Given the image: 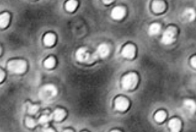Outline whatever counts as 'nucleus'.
Segmentation results:
<instances>
[{
  "label": "nucleus",
  "mask_w": 196,
  "mask_h": 132,
  "mask_svg": "<svg viewBox=\"0 0 196 132\" xmlns=\"http://www.w3.org/2000/svg\"><path fill=\"white\" fill-rule=\"evenodd\" d=\"M176 34V28L174 27H169L165 30L162 37V42L165 44H171L174 41Z\"/></svg>",
  "instance_id": "4"
},
{
  "label": "nucleus",
  "mask_w": 196,
  "mask_h": 132,
  "mask_svg": "<svg viewBox=\"0 0 196 132\" xmlns=\"http://www.w3.org/2000/svg\"><path fill=\"white\" fill-rule=\"evenodd\" d=\"M191 64H192L193 67H195V56H194L191 60Z\"/></svg>",
  "instance_id": "26"
},
{
  "label": "nucleus",
  "mask_w": 196,
  "mask_h": 132,
  "mask_svg": "<svg viewBox=\"0 0 196 132\" xmlns=\"http://www.w3.org/2000/svg\"><path fill=\"white\" fill-rule=\"evenodd\" d=\"M43 132H55V131L53 129H52V128H45V129H43Z\"/></svg>",
  "instance_id": "25"
},
{
  "label": "nucleus",
  "mask_w": 196,
  "mask_h": 132,
  "mask_svg": "<svg viewBox=\"0 0 196 132\" xmlns=\"http://www.w3.org/2000/svg\"><path fill=\"white\" fill-rule=\"evenodd\" d=\"M55 37L52 33H48L44 37V43L47 46L52 45L55 43Z\"/></svg>",
  "instance_id": "15"
},
{
  "label": "nucleus",
  "mask_w": 196,
  "mask_h": 132,
  "mask_svg": "<svg viewBox=\"0 0 196 132\" xmlns=\"http://www.w3.org/2000/svg\"><path fill=\"white\" fill-rule=\"evenodd\" d=\"M76 59L81 62H90V61L93 60V58L90 56V53L87 52V49L84 47L79 49L78 51L76 52Z\"/></svg>",
  "instance_id": "5"
},
{
  "label": "nucleus",
  "mask_w": 196,
  "mask_h": 132,
  "mask_svg": "<svg viewBox=\"0 0 196 132\" xmlns=\"http://www.w3.org/2000/svg\"><path fill=\"white\" fill-rule=\"evenodd\" d=\"M103 1L105 3H110V2H111V1Z\"/></svg>",
  "instance_id": "27"
},
{
  "label": "nucleus",
  "mask_w": 196,
  "mask_h": 132,
  "mask_svg": "<svg viewBox=\"0 0 196 132\" xmlns=\"http://www.w3.org/2000/svg\"><path fill=\"white\" fill-rule=\"evenodd\" d=\"M160 28L161 27H160V25L158 23H154L150 26L148 33H149L150 35H156L160 32Z\"/></svg>",
  "instance_id": "16"
},
{
  "label": "nucleus",
  "mask_w": 196,
  "mask_h": 132,
  "mask_svg": "<svg viewBox=\"0 0 196 132\" xmlns=\"http://www.w3.org/2000/svg\"><path fill=\"white\" fill-rule=\"evenodd\" d=\"M134 54H135V47L132 44H128L123 48L122 55L124 57L131 59V58L134 57Z\"/></svg>",
  "instance_id": "9"
},
{
  "label": "nucleus",
  "mask_w": 196,
  "mask_h": 132,
  "mask_svg": "<svg viewBox=\"0 0 196 132\" xmlns=\"http://www.w3.org/2000/svg\"><path fill=\"white\" fill-rule=\"evenodd\" d=\"M183 16L184 19H186L187 21H192L195 17V13L194 10L191 8H188L183 12Z\"/></svg>",
  "instance_id": "12"
},
{
  "label": "nucleus",
  "mask_w": 196,
  "mask_h": 132,
  "mask_svg": "<svg viewBox=\"0 0 196 132\" xmlns=\"http://www.w3.org/2000/svg\"><path fill=\"white\" fill-rule=\"evenodd\" d=\"M0 53H1V49H0Z\"/></svg>",
  "instance_id": "30"
},
{
  "label": "nucleus",
  "mask_w": 196,
  "mask_h": 132,
  "mask_svg": "<svg viewBox=\"0 0 196 132\" xmlns=\"http://www.w3.org/2000/svg\"><path fill=\"white\" fill-rule=\"evenodd\" d=\"M125 14V10L122 7H116L111 12V16L115 19H122Z\"/></svg>",
  "instance_id": "8"
},
{
  "label": "nucleus",
  "mask_w": 196,
  "mask_h": 132,
  "mask_svg": "<svg viewBox=\"0 0 196 132\" xmlns=\"http://www.w3.org/2000/svg\"><path fill=\"white\" fill-rule=\"evenodd\" d=\"M185 108L189 110V112H194L195 110V103L194 101L191 99H186L183 102Z\"/></svg>",
  "instance_id": "13"
},
{
  "label": "nucleus",
  "mask_w": 196,
  "mask_h": 132,
  "mask_svg": "<svg viewBox=\"0 0 196 132\" xmlns=\"http://www.w3.org/2000/svg\"><path fill=\"white\" fill-rule=\"evenodd\" d=\"M111 132H120V131H117V130H114V131H112Z\"/></svg>",
  "instance_id": "29"
},
{
  "label": "nucleus",
  "mask_w": 196,
  "mask_h": 132,
  "mask_svg": "<svg viewBox=\"0 0 196 132\" xmlns=\"http://www.w3.org/2000/svg\"><path fill=\"white\" fill-rule=\"evenodd\" d=\"M7 68L12 73H22L26 69V63L22 60H13L7 64Z\"/></svg>",
  "instance_id": "2"
},
{
  "label": "nucleus",
  "mask_w": 196,
  "mask_h": 132,
  "mask_svg": "<svg viewBox=\"0 0 196 132\" xmlns=\"http://www.w3.org/2000/svg\"><path fill=\"white\" fill-rule=\"evenodd\" d=\"M152 7L154 12L160 13V12H162L165 9V4L163 1H155L153 2Z\"/></svg>",
  "instance_id": "11"
},
{
  "label": "nucleus",
  "mask_w": 196,
  "mask_h": 132,
  "mask_svg": "<svg viewBox=\"0 0 196 132\" xmlns=\"http://www.w3.org/2000/svg\"><path fill=\"white\" fill-rule=\"evenodd\" d=\"M4 72L2 71V70L0 69V82H1V80H2L3 79H4Z\"/></svg>",
  "instance_id": "24"
},
{
  "label": "nucleus",
  "mask_w": 196,
  "mask_h": 132,
  "mask_svg": "<svg viewBox=\"0 0 196 132\" xmlns=\"http://www.w3.org/2000/svg\"><path fill=\"white\" fill-rule=\"evenodd\" d=\"M138 81V78L137 76L134 73H130L128 74L125 75L123 77L122 81V87L123 88L127 89H132L136 86Z\"/></svg>",
  "instance_id": "3"
},
{
  "label": "nucleus",
  "mask_w": 196,
  "mask_h": 132,
  "mask_svg": "<svg viewBox=\"0 0 196 132\" xmlns=\"http://www.w3.org/2000/svg\"><path fill=\"white\" fill-rule=\"evenodd\" d=\"M65 115H66L65 111L62 109H60V108L56 109L54 112V118L57 121H60L61 120V119H64Z\"/></svg>",
  "instance_id": "17"
},
{
  "label": "nucleus",
  "mask_w": 196,
  "mask_h": 132,
  "mask_svg": "<svg viewBox=\"0 0 196 132\" xmlns=\"http://www.w3.org/2000/svg\"><path fill=\"white\" fill-rule=\"evenodd\" d=\"M9 19H10V16L8 13H4L0 15V27H5L8 24Z\"/></svg>",
  "instance_id": "14"
},
{
  "label": "nucleus",
  "mask_w": 196,
  "mask_h": 132,
  "mask_svg": "<svg viewBox=\"0 0 196 132\" xmlns=\"http://www.w3.org/2000/svg\"><path fill=\"white\" fill-rule=\"evenodd\" d=\"M166 118V113L163 110H160L155 114V119L157 122H163Z\"/></svg>",
  "instance_id": "19"
},
{
  "label": "nucleus",
  "mask_w": 196,
  "mask_h": 132,
  "mask_svg": "<svg viewBox=\"0 0 196 132\" xmlns=\"http://www.w3.org/2000/svg\"><path fill=\"white\" fill-rule=\"evenodd\" d=\"M55 61L54 58L50 57L45 61L44 65L46 67H48V68H51V67H52L55 65Z\"/></svg>",
  "instance_id": "20"
},
{
  "label": "nucleus",
  "mask_w": 196,
  "mask_h": 132,
  "mask_svg": "<svg viewBox=\"0 0 196 132\" xmlns=\"http://www.w3.org/2000/svg\"><path fill=\"white\" fill-rule=\"evenodd\" d=\"M25 122H26V125H28V127H30V128H33V127H34L35 125H36L35 121L32 118H30V117L26 118V121H25Z\"/></svg>",
  "instance_id": "23"
},
{
  "label": "nucleus",
  "mask_w": 196,
  "mask_h": 132,
  "mask_svg": "<svg viewBox=\"0 0 196 132\" xmlns=\"http://www.w3.org/2000/svg\"><path fill=\"white\" fill-rule=\"evenodd\" d=\"M52 116L49 114H44L39 119V122L40 124H46L51 119Z\"/></svg>",
  "instance_id": "21"
},
{
  "label": "nucleus",
  "mask_w": 196,
  "mask_h": 132,
  "mask_svg": "<svg viewBox=\"0 0 196 132\" xmlns=\"http://www.w3.org/2000/svg\"><path fill=\"white\" fill-rule=\"evenodd\" d=\"M38 108H39V107L37 106V105H30L28 106V113H31V114H34V113H36L37 111L38 110Z\"/></svg>",
  "instance_id": "22"
},
{
  "label": "nucleus",
  "mask_w": 196,
  "mask_h": 132,
  "mask_svg": "<svg viewBox=\"0 0 196 132\" xmlns=\"http://www.w3.org/2000/svg\"><path fill=\"white\" fill-rule=\"evenodd\" d=\"M77 6V1H69L66 4V8L69 11H73Z\"/></svg>",
  "instance_id": "18"
},
{
  "label": "nucleus",
  "mask_w": 196,
  "mask_h": 132,
  "mask_svg": "<svg viewBox=\"0 0 196 132\" xmlns=\"http://www.w3.org/2000/svg\"><path fill=\"white\" fill-rule=\"evenodd\" d=\"M64 132H73L71 131V130H66V131H64Z\"/></svg>",
  "instance_id": "28"
},
{
  "label": "nucleus",
  "mask_w": 196,
  "mask_h": 132,
  "mask_svg": "<svg viewBox=\"0 0 196 132\" xmlns=\"http://www.w3.org/2000/svg\"><path fill=\"white\" fill-rule=\"evenodd\" d=\"M110 53L109 46L106 44H102L98 47L97 51H96V55L99 57H106Z\"/></svg>",
  "instance_id": "7"
},
{
  "label": "nucleus",
  "mask_w": 196,
  "mask_h": 132,
  "mask_svg": "<svg viewBox=\"0 0 196 132\" xmlns=\"http://www.w3.org/2000/svg\"><path fill=\"white\" fill-rule=\"evenodd\" d=\"M129 103L128 99L124 97H118L115 101V107L119 110H125L128 108Z\"/></svg>",
  "instance_id": "6"
},
{
  "label": "nucleus",
  "mask_w": 196,
  "mask_h": 132,
  "mask_svg": "<svg viewBox=\"0 0 196 132\" xmlns=\"http://www.w3.org/2000/svg\"><path fill=\"white\" fill-rule=\"evenodd\" d=\"M168 126H169L171 132H179L180 127H181V122L179 119L174 118V119H171L169 121Z\"/></svg>",
  "instance_id": "10"
},
{
  "label": "nucleus",
  "mask_w": 196,
  "mask_h": 132,
  "mask_svg": "<svg viewBox=\"0 0 196 132\" xmlns=\"http://www.w3.org/2000/svg\"><path fill=\"white\" fill-rule=\"evenodd\" d=\"M57 94V88L53 85H46L40 90V97L44 101H49Z\"/></svg>",
  "instance_id": "1"
}]
</instances>
